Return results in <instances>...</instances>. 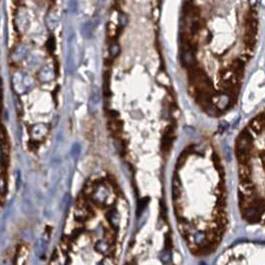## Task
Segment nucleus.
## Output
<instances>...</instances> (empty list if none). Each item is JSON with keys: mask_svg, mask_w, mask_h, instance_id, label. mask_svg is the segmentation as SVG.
Wrapping results in <instances>:
<instances>
[{"mask_svg": "<svg viewBox=\"0 0 265 265\" xmlns=\"http://www.w3.org/2000/svg\"><path fill=\"white\" fill-rule=\"evenodd\" d=\"M183 15V66L202 55L186 69L191 94L204 112L221 116L237 104L246 70L257 48L258 2H225L206 9L186 2Z\"/></svg>", "mask_w": 265, "mask_h": 265, "instance_id": "nucleus-1", "label": "nucleus"}, {"mask_svg": "<svg viewBox=\"0 0 265 265\" xmlns=\"http://www.w3.org/2000/svg\"><path fill=\"white\" fill-rule=\"evenodd\" d=\"M238 206L249 224L265 226V110L246 123L235 139Z\"/></svg>", "mask_w": 265, "mask_h": 265, "instance_id": "nucleus-2", "label": "nucleus"}, {"mask_svg": "<svg viewBox=\"0 0 265 265\" xmlns=\"http://www.w3.org/2000/svg\"><path fill=\"white\" fill-rule=\"evenodd\" d=\"M28 255H29V248L27 244L21 242L17 246L13 265H26L28 261Z\"/></svg>", "mask_w": 265, "mask_h": 265, "instance_id": "nucleus-3", "label": "nucleus"}, {"mask_svg": "<svg viewBox=\"0 0 265 265\" xmlns=\"http://www.w3.org/2000/svg\"><path fill=\"white\" fill-rule=\"evenodd\" d=\"M173 127L169 126L167 130H165V132L163 137V141H162V150L164 153H168L169 150L170 146H172L173 141Z\"/></svg>", "mask_w": 265, "mask_h": 265, "instance_id": "nucleus-4", "label": "nucleus"}, {"mask_svg": "<svg viewBox=\"0 0 265 265\" xmlns=\"http://www.w3.org/2000/svg\"><path fill=\"white\" fill-rule=\"evenodd\" d=\"M109 126H110V130L114 135L121 134L122 129H123V124L119 119H117V118L111 119L110 123H109Z\"/></svg>", "mask_w": 265, "mask_h": 265, "instance_id": "nucleus-5", "label": "nucleus"}, {"mask_svg": "<svg viewBox=\"0 0 265 265\" xmlns=\"http://www.w3.org/2000/svg\"><path fill=\"white\" fill-rule=\"evenodd\" d=\"M114 257H115V256L106 255V256L104 257L101 265H116V261H115V259H114Z\"/></svg>", "mask_w": 265, "mask_h": 265, "instance_id": "nucleus-6", "label": "nucleus"}]
</instances>
